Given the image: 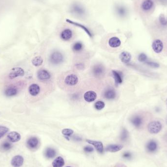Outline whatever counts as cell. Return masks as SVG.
Segmentation results:
<instances>
[{"mask_svg": "<svg viewBox=\"0 0 167 167\" xmlns=\"http://www.w3.org/2000/svg\"><path fill=\"white\" fill-rule=\"evenodd\" d=\"M162 129V125L159 121H152L147 125V130L151 134H158L161 131Z\"/></svg>", "mask_w": 167, "mask_h": 167, "instance_id": "obj_1", "label": "cell"}, {"mask_svg": "<svg viewBox=\"0 0 167 167\" xmlns=\"http://www.w3.org/2000/svg\"><path fill=\"white\" fill-rule=\"evenodd\" d=\"M64 60L63 55L59 51L53 52L49 57L50 62L53 65H59L63 62Z\"/></svg>", "mask_w": 167, "mask_h": 167, "instance_id": "obj_2", "label": "cell"}, {"mask_svg": "<svg viewBox=\"0 0 167 167\" xmlns=\"http://www.w3.org/2000/svg\"><path fill=\"white\" fill-rule=\"evenodd\" d=\"M25 75V71L21 67H14L11 69L9 74V78L13 79L18 77H21Z\"/></svg>", "mask_w": 167, "mask_h": 167, "instance_id": "obj_3", "label": "cell"}, {"mask_svg": "<svg viewBox=\"0 0 167 167\" xmlns=\"http://www.w3.org/2000/svg\"><path fill=\"white\" fill-rule=\"evenodd\" d=\"M78 82V77L74 74L68 75L65 79V84L69 86H75Z\"/></svg>", "mask_w": 167, "mask_h": 167, "instance_id": "obj_4", "label": "cell"}, {"mask_svg": "<svg viewBox=\"0 0 167 167\" xmlns=\"http://www.w3.org/2000/svg\"><path fill=\"white\" fill-rule=\"evenodd\" d=\"M164 45L160 40L156 39L152 44V48L156 53H160L163 51Z\"/></svg>", "mask_w": 167, "mask_h": 167, "instance_id": "obj_5", "label": "cell"}, {"mask_svg": "<svg viewBox=\"0 0 167 167\" xmlns=\"http://www.w3.org/2000/svg\"><path fill=\"white\" fill-rule=\"evenodd\" d=\"M97 96V94L95 92L92 90H90L85 93L84 98L87 102H93L96 99Z\"/></svg>", "mask_w": 167, "mask_h": 167, "instance_id": "obj_6", "label": "cell"}, {"mask_svg": "<svg viewBox=\"0 0 167 167\" xmlns=\"http://www.w3.org/2000/svg\"><path fill=\"white\" fill-rule=\"evenodd\" d=\"M24 159L21 155H17L13 157L11 160V165L14 167H21L24 163Z\"/></svg>", "mask_w": 167, "mask_h": 167, "instance_id": "obj_7", "label": "cell"}, {"mask_svg": "<svg viewBox=\"0 0 167 167\" xmlns=\"http://www.w3.org/2000/svg\"><path fill=\"white\" fill-rule=\"evenodd\" d=\"M86 141L88 143L94 146L96 150L99 153H103V150H104V147H103L102 142H100V141H97L91 140H90V139L86 140Z\"/></svg>", "mask_w": 167, "mask_h": 167, "instance_id": "obj_8", "label": "cell"}, {"mask_svg": "<svg viewBox=\"0 0 167 167\" xmlns=\"http://www.w3.org/2000/svg\"><path fill=\"white\" fill-rule=\"evenodd\" d=\"M37 77L41 81H46L49 80L51 78V75L49 72L45 70V69H41L39 70L37 73Z\"/></svg>", "mask_w": 167, "mask_h": 167, "instance_id": "obj_9", "label": "cell"}, {"mask_svg": "<svg viewBox=\"0 0 167 167\" xmlns=\"http://www.w3.org/2000/svg\"><path fill=\"white\" fill-rule=\"evenodd\" d=\"M71 9H72V12L77 15L83 16V15H84L85 13L84 9L79 4H73Z\"/></svg>", "mask_w": 167, "mask_h": 167, "instance_id": "obj_10", "label": "cell"}, {"mask_svg": "<svg viewBox=\"0 0 167 167\" xmlns=\"http://www.w3.org/2000/svg\"><path fill=\"white\" fill-rule=\"evenodd\" d=\"M105 72V69L102 65L100 64L96 65L93 69V72L94 76L99 77L103 74Z\"/></svg>", "mask_w": 167, "mask_h": 167, "instance_id": "obj_11", "label": "cell"}, {"mask_svg": "<svg viewBox=\"0 0 167 167\" xmlns=\"http://www.w3.org/2000/svg\"><path fill=\"white\" fill-rule=\"evenodd\" d=\"M112 74L114 76L116 84H121L123 81V75L122 72L116 70H112Z\"/></svg>", "mask_w": 167, "mask_h": 167, "instance_id": "obj_12", "label": "cell"}, {"mask_svg": "<svg viewBox=\"0 0 167 167\" xmlns=\"http://www.w3.org/2000/svg\"><path fill=\"white\" fill-rule=\"evenodd\" d=\"M132 125L136 128H140L143 124V118L139 115H135L131 119Z\"/></svg>", "mask_w": 167, "mask_h": 167, "instance_id": "obj_13", "label": "cell"}, {"mask_svg": "<svg viewBox=\"0 0 167 167\" xmlns=\"http://www.w3.org/2000/svg\"><path fill=\"white\" fill-rule=\"evenodd\" d=\"M73 35L72 30L67 28L64 30L61 33V38L64 41H69L72 38Z\"/></svg>", "mask_w": 167, "mask_h": 167, "instance_id": "obj_14", "label": "cell"}, {"mask_svg": "<svg viewBox=\"0 0 167 167\" xmlns=\"http://www.w3.org/2000/svg\"><path fill=\"white\" fill-rule=\"evenodd\" d=\"M28 91L30 94L33 96H36L39 94L40 92V87L36 84H33L30 86Z\"/></svg>", "mask_w": 167, "mask_h": 167, "instance_id": "obj_15", "label": "cell"}, {"mask_svg": "<svg viewBox=\"0 0 167 167\" xmlns=\"http://www.w3.org/2000/svg\"><path fill=\"white\" fill-rule=\"evenodd\" d=\"M121 42L117 37H112L108 40V45L111 48H117L121 46Z\"/></svg>", "mask_w": 167, "mask_h": 167, "instance_id": "obj_16", "label": "cell"}, {"mask_svg": "<svg viewBox=\"0 0 167 167\" xmlns=\"http://www.w3.org/2000/svg\"><path fill=\"white\" fill-rule=\"evenodd\" d=\"M120 59L121 61L125 64H128L131 61L132 59V55L128 51H123L120 54Z\"/></svg>", "mask_w": 167, "mask_h": 167, "instance_id": "obj_17", "label": "cell"}, {"mask_svg": "<svg viewBox=\"0 0 167 167\" xmlns=\"http://www.w3.org/2000/svg\"><path fill=\"white\" fill-rule=\"evenodd\" d=\"M7 138L12 142H18L21 138V135L16 132H11L7 135Z\"/></svg>", "mask_w": 167, "mask_h": 167, "instance_id": "obj_18", "label": "cell"}, {"mask_svg": "<svg viewBox=\"0 0 167 167\" xmlns=\"http://www.w3.org/2000/svg\"><path fill=\"white\" fill-rule=\"evenodd\" d=\"M153 1L152 0H144L141 4V9L144 11L150 10L153 7Z\"/></svg>", "mask_w": 167, "mask_h": 167, "instance_id": "obj_19", "label": "cell"}, {"mask_svg": "<svg viewBox=\"0 0 167 167\" xmlns=\"http://www.w3.org/2000/svg\"><path fill=\"white\" fill-rule=\"evenodd\" d=\"M123 147V146L119 144H111L107 146L106 147V150L108 152L111 153H116L121 150Z\"/></svg>", "mask_w": 167, "mask_h": 167, "instance_id": "obj_20", "label": "cell"}, {"mask_svg": "<svg viewBox=\"0 0 167 167\" xmlns=\"http://www.w3.org/2000/svg\"><path fill=\"white\" fill-rule=\"evenodd\" d=\"M38 144H39V140L38 138L36 137H31L28 139L27 142V145L28 147L30 149H35L37 147Z\"/></svg>", "mask_w": 167, "mask_h": 167, "instance_id": "obj_21", "label": "cell"}, {"mask_svg": "<svg viewBox=\"0 0 167 167\" xmlns=\"http://www.w3.org/2000/svg\"><path fill=\"white\" fill-rule=\"evenodd\" d=\"M146 149L150 153L155 152L157 149V144L155 140H150L146 145Z\"/></svg>", "mask_w": 167, "mask_h": 167, "instance_id": "obj_22", "label": "cell"}, {"mask_svg": "<svg viewBox=\"0 0 167 167\" xmlns=\"http://www.w3.org/2000/svg\"><path fill=\"white\" fill-rule=\"evenodd\" d=\"M104 96L106 99L108 100H112L116 97V93L114 89H107L104 93Z\"/></svg>", "mask_w": 167, "mask_h": 167, "instance_id": "obj_23", "label": "cell"}, {"mask_svg": "<svg viewBox=\"0 0 167 167\" xmlns=\"http://www.w3.org/2000/svg\"><path fill=\"white\" fill-rule=\"evenodd\" d=\"M66 21L69 22V24H72V25H76L77 27H79L81 28L82 30H84L88 34V35H89L90 37H93L92 33H90V30H89L88 28H87L85 26L83 25H81V24H79V23H78V22H77L72 21L69 20V19H67Z\"/></svg>", "mask_w": 167, "mask_h": 167, "instance_id": "obj_24", "label": "cell"}, {"mask_svg": "<svg viewBox=\"0 0 167 167\" xmlns=\"http://www.w3.org/2000/svg\"><path fill=\"white\" fill-rule=\"evenodd\" d=\"M65 165V161L63 158L61 156L57 157L52 162L53 167H63Z\"/></svg>", "mask_w": 167, "mask_h": 167, "instance_id": "obj_25", "label": "cell"}, {"mask_svg": "<svg viewBox=\"0 0 167 167\" xmlns=\"http://www.w3.org/2000/svg\"><path fill=\"white\" fill-rule=\"evenodd\" d=\"M56 155V152L54 149L51 147H48L45 150V155L48 158H52L55 157Z\"/></svg>", "mask_w": 167, "mask_h": 167, "instance_id": "obj_26", "label": "cell"}, {"mask_svg": "<svg viewBox=\"0 0 167 167\" xmlns=\"http://www.w3.org/2000/svg\"><path fill=\"white\" fill-rule=\"evenodd\" d=\"M18 90L15 87H9L7 88L5 91V94L7 96L11 97L17 95Z\"/></svg>", "mask_w": 167, "mask_h": 167, "instance_id": "obj_27", "label": "cell"}, {"mask_svg": "<svg viewBox=\"0 0 167 167\" xmlns=\"http://www.w3.org/2000/svg\"><path fill=\"white\" fill-rule=\"evenodd\" d=\"M43 59L41 56H36L32 60V63L35 67H39L42 65Z\"/></svg>", "mask_w": 167, "mask_h": 167, "instance_id": "obj_28", "label": "cell"}, {"mask_svg": "<svg viewBox=\"0 0 167 167\" xmlns=\"http://www.w3.org/2000/svg\"><path fill=\"white\" fill-rule=\"evenodd\" d=\"M83 44L80 42L75 43L72 46V49L75 52H80L83 49Z\"/></svg>", "mask_w": 167, "mask_h": 167, "instance_id": "obj_29", "label": "cell"}, {"mask_svg": "<svg viewBox=\"0 0 167 167\" xmlns=\"http://www.w3.org/2000/svg\"><path fill=\"white\" fill-rule=\"evenodd\" d=\"M12 144L9 142H4L1 144V148L4 151H7L12 148Z\"/></svg>", "mask_w": 167, "mask_h": 167, "instance_id": "obj_30", "label": "cell"}, {"mask_svg": "<svg viewBox=\"0 0 167 167\" xmlns=\"http://www.w3.org/2000/svg\"><path fill=\"white\" fill-rule=\"evenodd\" d=\"M94 107H95V108L98 111H101L105 107V104L103 101H97L94 105Z\"/></svg>", "mask_w": 167, "mask_h": 167, "instance_id": "obj_31", "label": "cell"}, {"mask_svg": "<svg viewBox=\"0 0 167 167\" xmlns=\"http://www.w3.org/2000/svg\"><path fill=\"white\" fill-rule=\"evenodd\" d=\"M129 137V132L126 129H123L122 132H121V135H120V139L122 141H126Z\"/></svg>", "mask_w": 167, "mask_h": 167, "instance_id": "obj_32", "label": "cell"}, {"mask_svg": "<svg viewBox=\"0 0 167 167\" xmlns=\"http://www.w3.org/2000/svg\"><path fill=\"white\" fill-rule=\"evenodd\" d=\"M9 131V129L7 127L4 126H0V139L4 136Z\"/></svg>", "mask_w": 167, "mask_h": 167, "instance_id": "obj_33", "label": "cell"}, {"mask_svg": "<svg viewBox=\"0 0 167 167\" xmlns=\"http://www.w3.org/2000/svg\"><path fill=\"white\" fill-rule=\"evenodd\" d=\"M74 131L72 129H65L62 130V133L65 136H71L72 134H73Z\"/></svg>", "mask_w": 167, "mask_h": 167, "instance_id": "obj_34", "label": "cell"}, {"mask_svg": "<svg viewBox=\"0 0 167 167\" xmlns=\"http://www.w3.org/2000/svg\"><path fill=\"white\" fill-rule=\"evenodd\" d=\"M138 59L139 60V62H142V63H144L146 62L147 60V55L144 53H141L139 54L138 57Z\"/></svg>", "mask_w": 167, "mask_h": 167, "instance_id": "obj_35", "label": "cell"}, {"mask_svg": "<svg viewBox=\"0 0 167 167\" xmlns=\"http://www.w3.org/2000/svg\"><path fill=\"white\" fill-rule=\"evenodd\" d=\"M145 64L147 66L150 67H153V68H158L159 67V65L158 64L155 62H152V61H146Z\"/></svg>", "mask_w": 167, "mask_h": 167, "instance_id": "obj_36", "label": "cell"}, {"mask_svg": "<svg viewBox=\"0 0 167 167\" xmlns=\"http://www.w3.org/2000/svg\"><path fill=\"white\" fill-rule=\"evenodd\" d=\"M117 11L118 14H119L120 16H123L126 14V10L123 7H118L117 9Z\"/></svg>", "mask_w": 167, "mask_h": 167, "instance_id": "obj_37", "label": "cell"}, {"mask_svg": "<svg viewBox=\"0 0 167 167\" xmlns=\"http://www.w3.org/2000/svg\"><path fill=\"white\" fill-rule=\"evenodd\" d=\"M160 22L162 25H167V20L164 16L163 15L160 16Z\"/></svg>", "mask_w": 167, "mask_h": 167, "instance_id": "obj_38", "label": "cell"}, {"mask_svg": "<svg viewBox=\"0 0 167 167\" xmlns=\"http://www.w3.org/2000/svg\"><path fill=\"white\" fill-rule=\"evenodd\" d=\"M84 150L86 153H91L94 150V149L90 146H87L85 147L84 148Z\"/></svg>", "mask_w": 167, "mask_h": 167, "instance_id": "obj_39", "label": "cell"}, {"mask_svg": "<svg viewBox=\"0 0 167 167\" xmlns=\"http://www.w3.org/2000/svg\"><path fill=\"white\" fill-rule=\"evenodd\" d=\"M123 157L124 158L129 159L132 157V154L129 152H125L123 155Z\"/></svg>", "mask_w": 167, "mask_h": 167, "instance_id": "obj_40", "label": "cell"}, {"mask_svg": "<svg viewBox=\"0 0 167 167\" xmlns=\"http://www.w3.org/2000/svg\"><path fill=\"white\" fill-rule=\"evenodd\" d=\"M166 123H167V117H166Z\"/></svg>", "mask_w": 167, "mask_h": 167, "instance_id": "obj_41", "label": "cell"}, {"mask_svg": "<svg viewBox=\"0 0 167 167\" xmlns=\"http://www.w3.org/2000/svg\"><path fill=\"white\" fill-rule=\"evenodd\" d=\"M70 167V166H67V167Z\"/></svg>", "mask_w": 167, "mask_h": 167, "instance_id": "obj_42", "label": "cell"}, {"mask_svg": "<svg viewBox=\"0 0 167 167\" xmlns=\"http://www.w3.org/2000/svg\"><path fill=\"white\" fill-rule=\"evenodd\" d=\"M166 103H167V101H166Z\"/></svg>", "mask_w": 167, "mask_h": 167, "instance_id": "obj_43", "label": "cell"}]
</instances>
